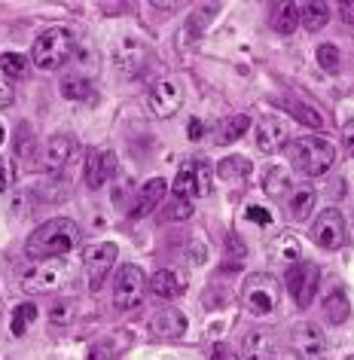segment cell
<instances>
[{"mask_svg": "<svg viewBox=\"0 0 354 360\" xmlns=\"http://www.w3.org/2000/svg\"><path fill=\"white\" fill-rule=\"evenodd\" d=\"M77 248H80V226L68 217H56L31 232L28 245H25V254L31 259H56Z\"/></svg>", "mask_w": 354, "mask_h": 360, "instance_id": "1", "label": "cell"}, {"mask_svg": "<svg viewBox=\"0 0 354 360\" xmlns=\"http://www.w3.org/2000/svg\"><path fill=\"white\" fill-rule=\"evenodd\" d=\"M205 131H208V125H205V122H198V120L189 122V141H202V138H205Z\"/></svg>", "mask_w": 354, "mask_h": 360, "instance_id": "42", "label": "cell"}, {"mask_svg": "<svg viewBox=\"0 0 354 360\" xmlns=\"http://www.w3.org/2000/svg\"><path fill=\"white\" fill-rule=\"evenodd\" d=\"M28 68H31V61L19 56V52H4V56H0V70H4L6 77L22 79V77H28Z\"/></svg>", "mask_w": 354, "mask_h": 360, "instance_id": "28", "label": "cell"}, {"mask_svg": "<svg viewBox=\"0 0 354 360\" xmlns=\"http://www.w3.org/2000/svg\"><path fill=\"white\" fill-rule=\"evenodd\" d=\"M150 333L159 339H180L187 333V318L177 309H162L159 314H153L150 321Z\"/></svg>", "mask_w": 354, "mask_h": 360, "instance_id": "16", "label": "cell"}, {"mask_svg": "<svg viewBox=\"0 0 354 360\" xmlns=\"http://www.w3.org/2000/svg\"><path fill=\"white\" fill-rule=\"evenodd\" d=\"M241 302H244V309H248V314L266 318L281 302V284L266 272H253L244 278V284H241Z\"/></svg>", "mask_w": 354, "mask_h": 360, "instance_id": "4", "label": "cell"}, {"mask_svg": "<svg viewBox=\"0 0 354 360\" xmlns=\"http://www.w3.org/2000/svg\"><path fill=\"white\" fill-rule=\"evenodd\" d=\"M315 202H317V193L312 186H299V190L290 195V214L296 220H308V214L315 211Z\"/></svg>", "mask_w": 354, "mask_h": 360, "instance_id": "25", "label": "cell"}, {"mask_svg": "<svg viewBox=\"0 0 354 360\" xmlns=\"http://www.w3.org/2000/svg\"><path fill=\"white\" fill-rule=\"evenodd\" d=\"M327 19H330L327 4H299V22H303L305 31H321Z\"/></svg>", "mask_w": 354, "mask_h": 360, "instance_id": "24", "label": "cell"}, {"mask_svg": "<svg viewBox=\"0 0 354 360\" xmlns=\"http://www.w3.org/2000/svg\"><path fill=\"white\" fill-rule=\"evenodd\" d=\"M61 95H65L68 101H86V98L92 95V86H89V79H83V77H65L61 79Z\"/></svg>", "mask_w": 354, "mask_h": 360, "instance_id": "29", "label": "cell"}, {"mask_svg": "<svg viewBox=\"0 0 354 360\" xmlns=\"http://www.w3.org/2000/svg\"><path fill=\"white\" fill-rule=\"evenodd\" d=\"M220 357H223V345H217L214 348V360H220Z\"/></svg>", "mask_w": 354, "mask_h": 360, "instance_id": "46", "label": "cell"}, {"mask_svg": "<svg viewBox=\"0 0 354 360\" xmlns=\"http://www.w3.org/2000/svg\"><path fill=\"white\" fill-rule=\"evenodd\" d=\"M180 104H184V89L175 79H159L156 86H153L150 92V110L159 116V120H168V116H175L180 110Z\"/></svg>", "mask_w": 354, "mask_h": 360, "instance_id": "10", "label": "cell"}, {"mask_svg": "<svg viewBox=\"0 0 354 360\" xmlns=\"http://www.w3.org/2000/svg\"><path fill=\"white\" fill-rule=\"evenodd\" d=\"M68 278H70L68 263H58V259L56 263H37L22 275V290L25 293H52V290H58Z\"/></svg>", "mask_w": 354, "mask_h": 360, "instance_id": "6", "label": "cell"}, {"mask_svg": "<svg viewBox=\"0 0 354 360\" xmlns=\"http://www.w3.org/2000/svg\"><path fill=\"white\" fill-rule=\"evenodd\" d=\"M74 150H77V143L70 134H52V138L46 141V147H43V168L46 171H58V168H65L68 165V159L74 156Z\"/></svg>", "mask_w": 354, "mask_h": 360, "instance_id": "15", "label": "cell"}, {"mask_svg": "<svg viewBox=\"0 0 354 360\" xmlns=\"http://www.w3.org/2000/svg\"><path fill=\"white\" fill-rule=\"evenodd\" d=\"M339 13H342V19H345V22L354 25V0H348V4H342V6H339Z\"/></svg>", "mask_w": 354, "mask_h": 360, "instance_id": "44", "label": "cell"}, {"mask_svg": "<svg viewBox=\"0 0 354 360\" xmlns=\"http://www.w3.org/2000/svg\"><path fill=\"white\" fill-rule=\"evenodd\" d=\"M248 129H251V116L248 113L226 116V122H220V129H217V134H214V143H235Z\"/></svg>", "mask_w": 354, "mask_h": 360, "instance_id": "19", "label": "cell"}, {"mask_svg": "<svg viewBox=\"0 0 354 360\" xmlns=\"http://www.w3.org/2000/svg\"><path fill=\"white\" fill-rule=\"evenodd\" d=\"M317 65H321L327 74H336V70H339V49H336L333 43H321V46H317Z\"/></svg>", "mask_w": 354, "mask_h": 360, "instance_id": "33", "label": "cell"}, {"mask_svg": "<svg viewBox=\"0 0 354 360\" xmlns=\"http://www.w3.org/2000/svg\"><path fill=\"white\" fill-rule=\"evenodd\" d=\"M293 348H296V354L303 357V360H324L327 354V339H324V333L315 327V323H296L293 327Z\"/></svg>", "mask_w": 354, "mask_h": 360, "instance_id": "11", "label": "cell"}, {"mask_svg": "<svg viewBox=\"0 0 354 360\" xmlns=\"http://www.w3.org/2000/svg\"><path fill=\"white\" fill-rule=\"evenodd\" d=\"M15 153H19L22 159H31L34 156V129L28 122L19 125V131H15Z\"/></svg>", "mask_w": 354, "mask_h": 360, "instance_id": "32", "label": "cell"}, {"mask_svg": "<svg viewBox=\"0 0 354 360\" xmlns=\"http://www.w3.org/2000/svg\"><path fill=\"white\" fill-rule=\"evenodd\" d=\"M312 238L317 248L336 250L345 245V220L336 208H327L324 214H317V220L312 223Z\"/></svg>", "mask_w": 354, "mask_h": 360, "instance_id": "9", "label": "cell"}, {"mask_svg": "<svg viewBox=\"0 0 354 360\" xmlns=\"http://www.w3.org/2000/svg\"><path fill=\"white\" fill-rule=\"evenodd\" d=\"M74 49H77V40L68 28H49L34 40L31 61H34V68H40V70H56V68L68 65Z\"/></svg>", "mask_w": 354, "mask_h": 360, "instance_id": "2", "label": "cell"}, {"mask_svg": "<svg viewBox=\"0 0 354 360\" xmlns=\"http://www.w3.org/2000/svg\"><path fill=\"white\" fill-rule=\"evenodd\" d=\"M290 110H293L296 113V120H303L305 125H312V129H317V125H324V120H321V113H317L315 110V107H305L303 101H293V104H290Z\"/></svg>", "mask_w": 354, "mask_h": 360, "instance_id": "35", "label": "cell"}, {"mask_svg": "<svg viewBox=\"0 0 354 360\" xmlns=\"http://www.w3.org/2000/svg\"><path fill=\"white\" fill-rule=\"evenodd\" d=\"M49 321H52V327H70V323L77 321L74 305L70 302H56L52 305V311H49Z\"/></svg>", "mask_w": 354, "mask_h": 360, "instance_id": "34", "label": "cell"}, {"mask_svg": "<svg viewBox=\"0 0 354 360\" xmlns=\"http://www.w3.org/2000/svg\"><path fill=\"white\" fill-rule=\"evenodd\" d=\"M116 174V156L113 150H92L86 162V186L89 190H101L104 184H110Z\"/></svg>", "mask_w": 354, "mask_h": 360, "instance_id": "13", "label": "cell"}, {"mask_svg": "<svg viewBox=\"0 0 354 360\" xmlns=\"http://www.w3.org/2000/svg\"><path fill=\"white\" fill-rule=\"evenodd\" d=\"M187 217H193V205H189L187 199H177L168 211V220H187Z\"/></svg>", "mask_w": 354, "mask_h": 360, "instance_id": "36", "label": "cell"}, {"mask_svg": "<svg viewBox=\"0 0 354 360\" xmlns=\"http://www.w3.org/2000/svg\"><path fill=\"white\" fill-rule=\"evenodd\" d=\"M217 174H220L226 184H241V180L251 177V162L244 156H226L217 162Z\"/></svg>", "mask_w": 354, "mask_h": 360, "instance_id": "20", "label": "cell"}, {"mask_svg": "<svg viewBox=\"0 0 354 360\" xmlns=\"http://www.w3.org/2000/svg\"><path fill=\"white\" fill-rule=\"evenodd\" d=\"M263 190H266V195L281 199L287 190H293V177H290V171L284 165H275V168L266 171V177H263Z\"/></svg>", "mask_w": 354, "mask_h": 360, "instance_id": "21", "label": "cell"}, {"mask_svg": "<svg viewBox=\"0 0 354 360\" xmlns=\"http://www.w3.org/2000/svg\"><path fill=\"white\" fill-rule=\"evenodd\" d=\"M278 342L269 330H251L241 339V360H275Z\"/></svg>", "mask_w": 354, "mask_h": 360, "instance_id": "14", "label": "cell"}, {"mask_svg": "<svg viewBox=\"0 0 354 360\" xmlns=\"http://www.w3.org/2000/svg\"><path fill=\"white\" fill-rule=\"evenodd\" d=\"M342 143H345V150L348 153H354V116L342 125Z\"/></svg>", "mask_w": 354, "mask_h": 360, "instance_id": "40", "label": "cell"}, {"mask_svg": "<svg viewBox=\"0 0 354 360\" xmlns=\"http://www.w3.org/2000/svg\"><path fill=\"white\" fill-rule=\"evenodd\" d=\"M13 177H15V171H13V165L10 162H4L0 159V193H6L13 186Z\"/></svg>", "mask_w": 354, "mask_h": 360, "instance_id": "38", "label": "cell"}, {"mask_svg": "<svg viewBox=\"0 0 354 360\" xmlns=\"http://www.w3.org/2000/svg\"><path fill=\"white\" fill-rule=\"evenodd\" d=\"M147 287H150V281L141 266H122L120 275H116V284H113V305L122 311L134 309V305L144 302Z\"/></svg>", "mask_w": 354, "mask_h": 360, "instance_id": "5", "label": "cell"}, {"mask_svg": "<svg viewBox=\"0 0 354 360\" xmlns=\"http://www.w3.org/2000/svg\"><path fill=\"white\" fill-rule=\"evenodd\" d=\"M150 287H153V293H156V296H162V300H177V296L184 293V281H180L175 272H168V269L153 272Z\"/></svg>", "mask_w": 354, "mask_h": 360, "instance_id": "18", "label": "cell"}, {"mask_svg": "<svg viewBox=\"0 0 354 360\" xmlns=\"http://www.w3.org/2000/svg\"><path fill=\"white\" fill-rule=\"evenodd\" d=\"M101 10L104 13H122V10H129V6H122V4H101Z\"/></svg>", "mask_w": 354, "mask_h": 360, "instance_id": "45", "label": "cell"}, {"mask_svg": "<svg viewBox=\"0 0 354 360\" xmlns=\"http://www.w3.org/2000/svg\"><path fill=\"white\" fill-rule=\"evenodd\" d=\"M116 351L110 342H98V345H92V351H89V360H113Z\"/></svg>", "mask_w": 354, "mask_h": 360, "instance_id": "37", "label": "cell"}, {"mask_svg": "<svg viewBox=\"0 0 354 360\" xmlns=\"http://www.w3.org/2000/svg\"><path fill=\"white\" fill-rule=\"evenodd\" d=\"M171 186H175V190H171V193H175L177 195V199H193V195H198V190H196V177H193V168H184V171H180V174L175 177V184H171Z\"/></svg>", "mask_w": 354, "mask_h": 360, "instance_id": "31", "label": "cell"}, {"mask_svg": "<svg viewBox=\"0 0 354 360\" xmlns=\"http://www.w3.org/2000/svg\"><path fill=\"white\" fill-rule=\"evenodd\" d=\"M287 287H290V296L296 300L299 309H308L321 287V266L317 263H296L293 269L287 272Z\"/></svg>", "mask_w": 354, "mask_h": 360, "instance_id": "7", "label": "cell"}, {"mask_svg": "<svg viewBox=\"0 0 354 360\" xmlns=\"http://www.w3.org/2000/svg\"><path fill=\"white\" fill-rule=\"evenodd\" d=\"M257 150L260 153H278L290 141V129L281 116H263L257 122Z\"/></svg>", "mask_w": 354, "mask_h": 360, "instance_id": "12", "label": "cell"}, {"mask_svg": "<svg viewBox=\"0 0 354 360\" xmlns=\"http://www.w3.org/2000/svg\"><path fill=\"white\" fill-rule=\"evenodd\" d=\"M34 318H37V305L34 302H22V305H15V311H13V323H10V330H13V336H25V330L34 323Z\"/></svg>", "mask_w": 354, "mask_h": 360, "instance_id": "27", "label": "cell"}, {"mask_svg": "<svg viewBox=\"0 0 354 360\" xmlns=\"http://www.w3.org/2000/svg\"><path fill=\"white\" fill-rule=\"evenodd\" d=\"M116 263V245L104 241V245H92L83 250V272L89 278V290H101L107 272Z\"/></svg>", "mask_w": 354, "mask_h": 360, "instance_id": "8", "label": "cell"}, {"mask_svg": "<svg viewBox=\"0 0 354 360\" xmlns=\"http://www.w3.org/2000/svg\"><path fill=\"white\" fill-rule=\"evenodd\" d=\"M226 245H229V250H232V254H235V257H244V245H241V238H239V236H235V232H232V236H229V238H226Z\"/></svg>", "mask_w": 354, "mask_h": 360, "instance_id": "43", "label": "cell"}, {"mask_svg": "<svg viewBox=\"0 0 354 360\" xmlns=\"http://www.w3.org/2000/svg\"><path fill=\"white\" fill-rule=\"evenodd\" d=\"M324 314H327V321H330V323H345V321H348L351 302H348V296H345V290H339V287H336L333 293H327V300H324Z\"/></svg>", "mask_w": 354, "mask_h": 360, "instance_id": "22", "label": "cell"}, {"mask_svg": "<svg viewBox=\"0 0 354 360\" xmlns=\"http://www.w3.org/2000/svg\"><path fill=\"white\" fill-rule=\"evenodd\" d=\"M272 250H275V257L281 263H299V257H303V248H299V238L293 232H281L275 238V245H272Z\"/></svg>", "mask_w": 354, "mask_h": 360, "instance_id": "26", "label": "cell"}, {"mask_svg": "<svg viewBox=\"0 0 354 360\" xmlns=\"http://www.w3.org/2000/svg\"><path fill=\"white\" fill-rule=\"evenodd\" d=\"M189 168H193V177H196V190H198V195H208V193H211V186H214V171H211V165H208L205 159H196Z\"/></svg>", "mask_w": 354, "mask_h": 360, "instance_id": "30", "label": "cell"}, {"mask_svg": "<svg viewBox=\"0 0 354 360\" xmlns=\"http://www.w3.org/2000/svg\"><path fill=\"white\" fill-rule=\"evenodd\" d=\"M13 101H15V92H13V86L0 83V110H4V107H10Z\"/></svg>", "mask_w": 354, "mask_h": 360, "instance_id": "41", "label": "cell"}, {"mask_svg": "<svg viewBox=\"0 0 354 360\" xmlns=\"http://www.w3.org/2000/svg\"><path fill=\"white\" fill-rule=\"evenodd\" d=\"M244 214H248V220H253V223H260V226H269V223H272V217H269V211H266V208H260V205H251V208H248V211H244Z\"/></svg>", "mask_w": 354, "mask_h": 360, "instance_id": "39", "label": "cell"}, {"mask_svg": "<svg viewBox=\"0 0 354 360\" xmlns=\"http://www.w3.org/2000/svg\"><path fill=\"white\" fill-rule=\"evenodd\" d=\"M162 195H165V180L162 177H153L147 180V184L141 186V193H138V202L132 205V211H129V217L134 220H141V217H147V214L156 208V205L162 202Z\"/></svg>", "mask_w": 354, "mask_h": 360, "instance_id": "17", "label": "cell"}, {"mask_svg": "<svg viewBox=\"0 0 354 360\" xmlns=\"http://www.w3.org/2000/svg\"><path fill=\"white\" fill-rule=\"evenodd\" d=\"M290 159H293V165L303 171L308 177H321L330 171L336 153H333V143L321 138V134H308V138H299L293 141V147H290Z\"/></svg>", "mask_w": 354, "mask_h": 360, "instance_id": "3", "label": "cell"}, {"mask_svg": "<svg viewBox=\"0 0 354 360\" xmlns=\"http://www.w3.org/2000/svg\"><path fill=\"white\" fill-rule=\"evenodd\" d=\"M272 28L278 34H293L299 28V6L296 4H278L272 10Z\"/></svg>", "mask_w": 354, "mask_h": 360, "instance_id": "23", "label": "cell"}, {"mask_svg": "<svg viewBox=\"0 0 354 360\" xmlns=\"http://www.w3.org/2000/svg\"><path fill=\"white\" fill-rule=\"evenodd\" d=\"M6 141V131H4V125H0V143H4Z\"/></svg>", "mask_w": 354, "mask_h": 360, "instance_id": "47", "label": "cell"}]
</instances>
